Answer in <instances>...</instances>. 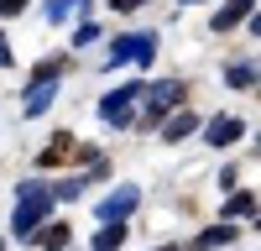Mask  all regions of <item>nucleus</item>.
I'll use <instances>...</instances> for the list:
<instances>
[{
    "instance_id": "nucleus-1",
    "label": "nucleus",
    "mask_w": 261,
    "mask_h": 251,
    "mask_svg": "<svg viewBox=\"0 0 261 251\" xmlns=\"http://www.w3.org/2000/svg\"><path fill=\"white\" fill-rule=\"evenodd\" d=\"M16 199H21V209L11 215V230H16V236H32V230L42 225V215L53 209V188L27 178V183H16Z\"/></svg>"
},
{
    "instance_id": "nucleus-2",
    "label": "nucleus",
    "mask_w": 261,
    "mask_h": 251,
    "mask_svg": "<svg viewBox=\"0 0 261 251\" xmlns=\"http://www.w3.org/2000/svg\"><path fill=\"white\" fill-rule=\"evenodd\" d=\"M178 99H183V84H172V79L141 84V115H146V120H162V115H167Z\"/></svg>"
},
{
    "instance_id": "nucleus-3",
    "label": "nucleus",
    "mask_w": 261,
    "mask_h": 251,
    "mask_svg": "<svg viewBox=\"0 0 261 251\" xmlns=\"http://www.w3.org/2000/svg\"><path fill=\"white\" fill-rule=\"evenodd\" d=\"M136 99H141V84H115V89L99 99V120L105 126H130V105Z\"/></svg>"
},
{
    "instance_id": "nucleus-4",
    "label": "nucleus",
    "mask_w": 261,
    "mask_h": 251,
    "mask_svg": "<svg viewBox=\"0 0 261 251\" xmlns=\"http://www.w3.org/2000/svg\"><path fill=\"white\" fill-rule=\"evenodd\" d=\"M136 204H141V188H136V183H120L110 199H99L94 220H99V225H125V215H130Z\"/></svg>"
},
{
    "instance_id": "nucleus-5",
    "label": "nucleus",
    "mask_w": 261,
    "mask_h": 251,
    "mask_svg": "<svg viewBox=\"0 0 261 251\" xmlns=\"http://www.w3.org/2000/svg\"><path fill=\"white\" fill-rule=\"evenodd\" d=\"M151 58H157V37H151V32H130V37H120L110 47V63H141V68H146Z\"/></svg>"
},
{
    "instance_id": "nucleus-6",
    "label": "nucleus",
    "mask_w": 261,
    "mask_h": 251,
    "mask_svg": "<svg viewBox=\"0 0 261 251\" xmlns=\"http://www.w3.org/2000/svg\"><path fill=\"white\" fill-rule=\"evenodd\" d=\"M241 131H246V126L235 120V115H214V120L204 126V141H209V146H230V141H241Z\"/></svg>"
},
{
    "instance_id": "nucleus-7",
    "label": "nucleus",
    "mask_w": 261,
    "mask_h": 251,
    "mask_svg": "<svg viewBox=\"0 0 261 251\" xmlns=\"http://www.w3.org/2000/svg\"><path fill=\"white\" fill-rule=\"evenodd\" d=\"M193 131H199V115H193V110H167L162 115V141H183Z\"/></svg>"
},
{
    "instance_id": "nucleus-8",
    "label": "nucleus",
    "mask_w": 261,
    "mask_h": 251,
    "mask_svg": "<svg viewBox=\"0 0 261 251\" xmlns=\"http://www.w3.org/2000/svg\"><path fill=\"white\" fill-rule=\"evenodd\" d=\"M251 11H256V0H230V6H220V11H214V21H209V27H214V32H230L235 21H246Z\"/></svg>"
},
{
    "instance_id": "nucleus-9",
    "label": "nucleus",
    "mask_w": 261,
    "mask_h": 251,
    "mask_svg": "<svg viewBox=\"0 0 261 251\" xmlns=\"http://www.w3.org/2000/svg\"><path fill=\"white\" fill-rule=\"evenodd\" d=\"M84 11H89V0H47V21L53 27H63V21H73Z\"/></svg>"
},
{
    "instance_id": "nucleus-10",
    "label": "nucleus",
    "mask_w": 261,
    "mask_h": 251,
    "mask_svg": "<svg viewBox=\"0 0 261 251\" xmlns=\"http://www.w3.org/2000/svg\"><path fill=\"white\" fill-rule=\"evenodd\" d=\"M53 94H58V84H53V79H37L32 94H27V115H42V110L53 105Z\"/></svg>"
},
{
    "instance_id": "nucleus-11",
    "label": "nucleus",
    "mask_w": 261,
    "mask_h": 251,
    "mask_svg": "<svg viewBox=\"0 0 261 251\" xmlns=\"http://www.w3.org/2000/svg\"><path fill=\"white\" fill-rule=\"evenodd\" d=\"M235 241V225L225 220V225H214V230H204L199 241H193V251H220V246H230Z\"/></svg>"
},
{
    "instance_id": "nucleus-12",
    "label": "nucleus",
    "mask_w": 261,
    "mask_h": 251,
    "mask_svg": "<svg viewBox=\"0 0 261 251\" xmlns=\"http://www.w3.org/2000/svg\"><path fill=\"white\" fill-rule=\"evenodd\" d=\"M225 84H230V89H251V84H256V68H251V63H230V68H225Z\"/></svg>"
},
{
    "instance_id": "nucleus-13",
    "label": "nucleus",
    "mask_w": 261,
    "mask_h": 251,
    "mask_svg": "<svg viewBox=\"0 0 261 251\" xmlns=\"http://www.w3.org/2000/svg\"><path fill=\"white\" fill-rule=\"evenodd\" d=\"M251 215H256V199H251V194H230L225 220H251Z\"/></svg>"
},
{
    "instance_id": "nucleus-14",
    "label": "nucleus",
    "mask_w": 261,
    "mask_h": 251,
    "mask_svg": "<svg viewBox=\"0 0 261 251\" xmlns=\"http://www.w3.org/2000/svg\"><path fill=\"white\" fill-rule=\"evenodd\" d=\"M120 241H125V225H105L99 236H94V251H115Z\"/></svg>"
},
{
    "instance_id": "nucleus-15",
    "label": "nucleus",
    "mask_w": 261,
    "mask_h": 251,
    "mask_svg": "<svg viewBox=\"0 0 261 251\" xmlns=\"http://www.w3.org/2000/svg\"><path fill=\"white\" fill-rule=\"evenodd\" d=\"M37 241L47 246V251H58V246H68V225H47V230H42Z\"/></svg>"
},
{
    "instance_id": "nucleus-16",
    "label": "nucleus",
    "mask_w": 261,
    "mask_h": 251,
    "mask_svg": "<svg viewBox=\"0 0 261 251\" xmlns=\"http://www.w3.org/2000/svg\"><path fill=\"white\" fill-rule=\"evenodd\" d=\"M73 42H79V47H89V42H99V27H94V21H84V27L73 32Z\"/></svg>"
},
{
    "instance_id": "nucleus-17",
    "label": "nucleus",
    "mask_w": 261,
    "mask_h": 251,
    "mask_svg": "<svg viewBox=\"0 0 261 251\" xmlns=\"http://www.w3.org/2000/svg\"><path fill=\"white\" fill-rule=\"evenodd\" d=\"M37 79H63V58H47V63H37Z\"/></svg>"
},
{
    "instance_id": "nucleus-18",
    "label": "nucleus",
    "mask_w": 261,
    "mask_h": 251,
    "mask_svg": "<svg viewBox=\"0 0 261 251\" xmlns=\"http://www.w3.org/2000/svg\"><path fill=\"white\" fill-rule=\"evenodd\" d=\"M27 11V0H0V16H21Z\"/></svg>"
},
{
    "instance_id": "nucleus-19",
    "label": "nucleus",
    "mask_w": 261,
    "mask_h": 251,
    "mask_svg": "<svg viewBox=\"0 0 261 251\" xmlns=\"http://www.w3.org/2000/svg\"><path fill=\"white\" fill-rule=\"evenodd\" d=\"M136 6H146V0H115V11H136Z\"/></svg>"
},
{
    "instance_id": "nucleus-20",
    "label": "nucleus",
    "mask_w": 261,
    "mask_h": 251,
    "mask_svg": "<svg viewBox=\"0 0 261 251\" xmlns=\"http://www.w3.org/2000/svg\"><path fill=\"white\" fill-rule=\"evenodd\" d=\"M0 63H11V47H6V37H0Z\"/></svg>"
},
{
    "instance_id": "nucleus-21",
    "label": "nucleus",
    "mask_w": 261,
    "mask_h": 251,
    "mask_svg": "<svg viewBox=\"0 0 261 251\" xmlns=\"http://www.w3.org/2000/svg\"><path fill=\"white\" fill-rule=\"evenodd\" d=\"M183 6H199V0H183Z\"/></svg>"
},
{
    "instance_id": "nucleus-22",
    "label": "nucleus",
    "mask_w": 261,
    "mask_h": 251,
    "mask_svg": "<svg viewBox=\"0 0 261 251\" xmlns=\"http://www.w3.org/2000/svg\"><path fill=\"white\" fill-rule=\"evenodd\" d=\"M162 251H172V246H162Z\"/></svg>"
}]
</instances>
